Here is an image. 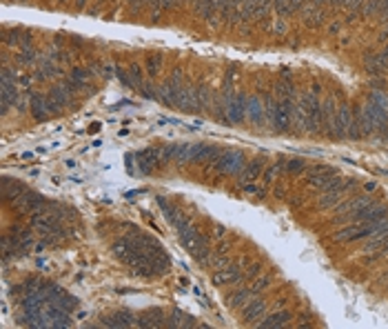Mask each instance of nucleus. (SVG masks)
Returning a JSON list of instances; mask_svg holds the SVG:
<instances>
[{"instance_id":"nucleus-1","label":"nucleus","mask_w":388,"mask_h":329,"mask_svg":"<svg viewBox=\"0 0 388 329\" xmlns=\"http://www.w3.org/2000/svg\"><path fill=\"white\" fill-rule=\"evenodd\" d=\"M246 118L255 125H262L266 120V107H264V98L259 96H246Z\"/></svg>"},{"instance_id":"nucleus-2","label":"nucleus","mask_w":388,"mask_h":329,"mask_svg":"<svg viewBox=\"0 0 388 329\" xmlns=\"http://www.w3.org/2000/svg\"><path fill=\"white\" fill-rule=\"evenodd\" d=\"M160 56H155V53H151V56H147V71L149 73H155L158 71V67H160Z\"/></svg>"},{"instance_id":"nucleus-3","label":"nucleus","mask_w":388,"mask_h":329,"mask_svg":"<svg viewBox=\"0 0 388 329\" xmlns=\"http://www.w3.org/2000/svg\"><path fill=\"white\" fill-rule=\"evenodd\" d=\"M304 167H306V163H304L302 158H291V160H286V171H302Z\"/></svg>"}]
</instances>
